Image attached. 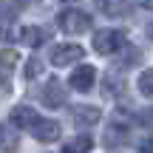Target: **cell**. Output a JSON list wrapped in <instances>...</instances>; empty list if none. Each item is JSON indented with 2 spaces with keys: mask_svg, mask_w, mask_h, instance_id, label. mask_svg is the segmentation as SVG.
I'll return each instance as SVG.
<instances>
[{
  "mask_svg": "<svg viewBox=\"0 0 153 153\" xmlns=\"http://www.w3.org/2000/svg\"><path fill=\"white\" fill-rule=\"evenodd\" d=\"M57 26L65 34H85V31H91L94 20H91V14L82 11V9H62L60 14H57Z\"/></svg>",
  "mask_w": 153,
  "mask_h": 153,
  "instance_id": "cell-1",
  "label": "cell"
},
{
  "mask_svg": "<svg viewBox=\"0 0 153 153\" xmlns=\"http://www.w3.org/2000/svg\"><path fill=\"white\" fill-rule=\"evenodd\" d=\"M119 48H125V34L119 28H102L94 34V51L97 54H116Z\"/></svg>",
  "mask_w": 153,
  "mask_h": 153,
  "instance_id": "cell-2",
  "label": "cell"
},
{
  "mask_svg": "<svg viewBox=\"0 0 153 153\" xmlns=\"http://www.w3.org/2000/svg\"><path fill=\"white\" fill-rule=\"evenodd\" d=\"M85 57V48L82 45H76V43H62V45H54L51 48V65H57V68H62V65H71V62L76 60H82Z\"/></svg>",
  "mask_w": 153,
  "mask_h": 153,
  "instance_id": "cell-3",
  "label": "cell"
},
{
  "mask_svg": "<svg viewBox=\"0 0 153 153\" xmlns=\"http://www.w3.org/2000/svg\"><path fill=\"white\" fill-rule=\"evenodd\" d=\"M68 102V91H65V85H62L60 79H45V85H43V105L45 108H62V105Z\"/></svg>",
  "mask_w": 153,
  "mask_h": 153,
  "instance_id": "cell-4",
  "label": "cell"
},
{
  "mask_svg": "<svg viewBox=\"0 0 153 153\" xmlns=\"http://www.w3.org/2000/svg\"><path fill=\"white\" fill-rule=\"evenodd\" d=\"M94 82H97V68L94 65H79L68 76V85H71L74 91H79V94H88L94 88Z\"/></svg>",
  "mask_w": 153,
  "mask_h": 153,
  "instance_id": "cell-5",
  "label": "cell"
},
{
  "mask_svg": "<svg viewBox=\"0 0 153 153\" xmlns=\"http://www.w3.org/2000/svg\"><path fill=\"white\" fill-rule=\"evenodd\" d=\"M28 133H31L37 142H57V139H60V122L40 116V119L31 125V131H28Z\"/></svg>",
  "mask_w": 153,
  "mask_h": 153,
  "instance_id": "cell-6",
  "label": "cell"
},
{
  "mask_svg": "<svg viewBox=\"0 0 153 153\" xmlns=\"http://www.w3.org/2000/svg\"><path fill=\"white\" fill-rule=\"evenodd\" d=\"M40 119V114L31 108V105H14L11 108V114H9V122H11V128H23V131H31V125Z\"/></svg>",
  "mask_w": 153,
  "mask_h": 153,
  "instance_id": "cell-7",
  "label": "cell"
},
{
  "mask_svg": "<svg viewBox=\"0 0 153 153\" xmlns=\"http://www.w3.org/2000/svg\"><path fill=\"white\" fill-rule=\"evenodd\" d=\"M71 116H74L76 128H91V125H97V122L102 119V111H99L97 105H76Z\"/></svg>",
  "mask_w": 153,
  "mask_h": 153,
  "instance_id": "cell-8",
  "label": "cell"
},
{
  "mask_svg": "<svg viewBox=\"0 0 153 153\" xmlns=\"http://www.w3.org/2000/svg\"><path fill=\"white\" fill-rule=\"evenodd\" d=\"M133 3L136 0H97V9L108 17H122L133 9Z\"/></svg>",
  "mask_w": 153,
  "mask_h": 153,
  "instance_id": "cell-9",
  "label": "cell"
},
{
  "mask_svg": "<svg viewBox=\"0 0 153 153\" xmlns=\"http://www.w3.org/2000/svg\"><path fill=\"white\" fill-rule=\"evenodd\" d=\"M20 40L28 45V48H40V45L48 40V31L40 28V26H26V28L20 31Z\"/></svg>",
  "mask_w": 153,
  "mask_h": 153,
  "instance_id": "cell-10",
  "label": "cell"
},
{
  "mask_svg": "<svg viewBox=\"0 0 153 153\" xmlns=\"http://www.w3.org/2000/svg\"><path fill=\"white\" fill-rule=\"evenodd\" d=\"M20 148V133L11 125H0V150L3 153H14Z\"/></svg>",
  "mask_w": 153,
  "mask_h": 153,
  "instance_id": "cell-11",
  "label": "cell"
},
{
  "mask_svg": "<svg viewBox=\"0 0 153 153\" xmlns=\"http://www.w3.org/2000/svg\"><path fill=\"white\" fill-rule=\"evenodd\" d=\"M91 136H74V139H68L65 145H62V153H88L91 150Z\"/></svg>",
  "mask_w": 153,
  "mask_h": 153,
  "instance_id": "cell-12",
  "label": "cell"
},
{
  "mask_svg": "<svg viewBox=\"0 0 153 153\" xmlns=\"http://www.w3.org/2000/svg\"><path fill=\"white\" fill-rule=\"evenodd\" d=\"M128 139V125H122V122H111L108 133H105V142L108 145H122Z\"/></svg>",
  "mask_w": 153,
  "mask_h": 153,
  "instance_id": "cell-13",
  "label": "cell"
},
{
  "mask_svg": "<svg viewBox=\"0 0 153 153\" xmlns=\"http://www.w3.org/2000/svg\"><path fill=\"white\" fill-rule=\"evenodd\" d=\"M136 85H139V94H142V97L153 99V68H145V71L139 74Z\"/></svg>",
  "mask_w": 153,
  "mask_h": 153,
  "instance_id": "cell-14",
  "label": "cell"
},
{
  "mask_svg": "<svg viewBox=\"0 0 153 153\" xmlns=\"http://www.w3.org/2000/svg\"><path fill=\"white\" fill-rule=\"evenodd\" d=\"M40 74H43V62H40L37 57L28 60V62H26V76H28V79H34V76H40Z\"/></svg>",
  "mask_w": 153,
  "mask_h": 153,
  "instance_id": "cell-15",
  "label": "cell"
},
{
  "mask_svg": "<svg viewBox=\"0 0 153 153\" xmlns=\"http://www.w3.org/2000/svg\"><path fill=\"white\" fill-rule=\"evenodd\" d=\"M14 62H17V54H14V51H0V68H3V71L14 68Z\"/></svg>",
  "mask_w": 153,
  "mask_h": 153,
  "instance_id": "cell-16",
  "label": "cell"
},
{
  "mask_svg": "<svg viewBox=\"0 0 153 153\" xmlns=\"http://www.w3.org/2000/svg\"><path fill=\"white\" fill-rule=\"evenodd\" d=\"M136 122H139V125H145V128H153V108L139 111V114H136Z\"/></svg>",
  "mask_w": 153,
  "mask_h": 153,
  "instance_id": "cell-17",
  "label": "cell"
},
{
  "mask_svg": "<svg viewBox=\"0 0 153 153\" xmlns=\"http://www.w3.org/2000/svg\"><path fill=\"white\" fill-rule=\"evenodd\" d=\"M119 91H122V82H119V76L108 74V85H105V94H119Z\"/></svg>",
  "mask_w": 153,
  "mask_h": 153,
  "instance_id": "cell-18",
  "label": "cell"
},
{
  "mask_svg": "<svg viewBox=\"0 0 153 153\" xmlns=\"http://www.w3.org/2000/svg\"><path fill=\"white\" fill-rule=\"evenodd\" d=\"M139 48H128V54H125V60H122V65H133V62H139Z\"/></svg>",
  "mask_w": 153,
  "mask_h": 153,
  "instance_id": "cell-19",
  "label": "cell"
},
{
  "mask_svg": "<svg viewBox=\"0 0 153 153\" xmlns=\"http://www.w3.org/2000/svg\"><path fill=\"white\" fill-rule=\"evenodd\" d=\"M139 153H153V139H150V136L139 142Z\"/></svg>",
  "mask_w": 153,
  "mask_h": 153,
  "instance_id": "cell-20",
  "label": "cell"
},
{
  "mask_svg": "<svg viewBox=\"0 0 153 153\" xmlns=\"http://www.w3.org/2000/svg\"><path fill=\"white\" fill-rule=\"evenodd\" d=\"M142 6H145V9H150V11H153V0H142Z\"/></svg>",
  "mask_w": 153,
  "mask_h": 153,
  "instance_id": "cell-21",
  "label": "cell"
},
{
  "mask_svg": "<svg viewBox=\"0 0 153 153\" xmlns=\"http://www.w3.org/2000/svg\"><path fill=\"white\" fill-rule=\"evenodd\" d=\"M145 31H148V37L153 40V23H148V28H145Z\"/></svg>",
  "mask_w": 153,
  "mask_h": 153,
  "instance_id": "cell-22",
  "label": "cell"
},
{
  "mask_svg": "<svg viewBox=\"0 0 153 153\" xmlns=\"http://www.w3.org/2000/svg\"><path fill=\"white\" fill-rule=\"evenodd\" d=\"M0 82H6V71H3V68H0Z\"/></svg>",
  "mask_w": 153,
  "mask_h": 153,
  "instance_id": "cell-23",
  "label": "cell"
}]
</instances>
